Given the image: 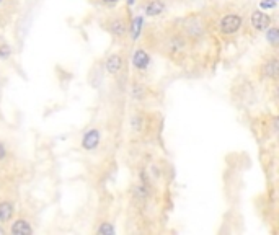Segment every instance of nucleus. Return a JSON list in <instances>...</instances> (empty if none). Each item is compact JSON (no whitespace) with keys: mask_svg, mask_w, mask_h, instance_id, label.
Returning <instances> with one entry per match:
<instances>
[{"mask_svg":"<svg viewBox=\"0 0 279 235\" xmlns=\"http://www.w3.org/2000/svg\"><path fill=\"white\" fill-rule=\"evenodd\" d=\"M12 56H13L12 46L8 44L5 39L0 38V61H8Z\"/></svg>","mask_w":279,"mask_h":235,"instance_id":"2eb2a0df","label":"nucleus"},{"mask_svg":"<svg viewBox=\"0 0 279 235\" xmlns=\"http://www.w3.org/2000/svg\"><path fill=\"white\" fill-rule=\"evenodd\" d=\"M136 3V0H127V7H132Z\"/></svg>","mask_w":279,"mask_h":235,"instance_id":"aec40b11","label":"nucleus"},{"mask_svg":"<svg viewBox=\"0 0 279 235\" xmlns=\"http://www.w3.org/2000/svg\"><path fill=\"white\" fill-rule=\"evenodd\" d=\"M276 0H262V2H260V8H262V10H269V8H274L276 7Z\"/></svg>","mask_w":279,"mask_h":235,"instance_id":"a211bd4d","label":"nucleus"},{"mask_svg":"<svg viewBox=\"0 0 279 235\" xmlns=\"http://www.w3.org/2000/svg\"><path fill=\"white\" fill-rule=\"evenodd\" d=\"M190 38H186L176 26L168 30V33L163 36V39H160V54H165L167 57H170L173 62L180 64L183 59L188 57L190 48H191Z\"/></svg>","mask_w":279,"mask_h":235,"instance_id":"f257e3e1","label":"nucleus"},{"mask_svg":"<svg viewBox=\"0 0 279 235\" xmlns=\"http://www.w3.org/2000/svg\"><path fill=\"white\" fill-rule=\"evenodd\" d=\"M131 64L136 71H147L150 66V54L144 48H137L132 53Z\"/></svg>","mask_w":279,"mask_h":235,"instance_id":"6e6552de","label":"nucleus"},{"mask_svg":"<svg viewBox=\"0 0 279 235\" xmlns=\"http://www.w3.org/2000/svg\"><path fill=\"white\" fill-rule=\"evenodd\" d=\"M103 66H105V71H106V73H109V75H113V77H116L118 73L122 71L124 61H122L121 54L113 53V54H109L106 59H105Z\"/></svg>","mask_w":279,"mask_h":235,"instance_id":"1a4fd4ad","label":"nucleus"},{"mask_svg":"<svg viewBox=\"0 0 279 235\" xmlns=\"http://www.w3.org/2000/svg\"><path fill=\"white\" fill-rule=\"evenodd\" d=\"M0 232H2V229H0Z\"/></svg>","mask_w":279,"mask_h":235,"instance_id":"4be33fe9","label":"nucleus"},{"mask_svg":"<svg viewBox=\"0 0 279 235\" xmlns=\"http://www.w3.org/2000/svg\"><path fill=\"white\" fill-rule=\"evenodd\" d=\"M278 69H279V61H278V57L273 54V56H269L266 61L260 66V73H262L263 78H273V80H276Z\"/></svg>","mask_w":279,"mask_h":235,"instance_id":"9d476101","label":"nucleus"},{"mask_svg":"<svg viewBox=\"0 0 279 235\" xmlns=\"http://www.w3.org/2000/svg\"><path fill=\"white\" fill-rule=\"evenodd\" d=\"M276 2H278V0H276Z\"/></svg>","mask_w":279,"mask_h":235,"instance_id":"5701e85b","label":"nucleus"},{"mask_svg":"<svg viewBox=\"0 0 279 235\" xmlns=\"http://www.w3.org/2000/svg\"><path fill=\"white\" fill-rule=\"evenodd\" d=\"M8 155V150H7V145L3 141H0V162H3V160L7 159Z\"/></svg>","mask_w":279,"mask_h":235,"instance_id":"6ab92c4d","label":"nucleus"},{"mask_svg":"<svg viewBox=\"0 0 279 235\" xmlns=\"http://www.w3.org/2000/svg\"><path fill=\"white\" fill-rule=\"evenodd\" d=\"M271 25H273V18H271L269 13L262 10V8L251 12V15H250V26L255 31H257V33H263V31H266Z\"/></svg>","mask_w":279,"mask_h":235,"instance_id":"39448f33","label":"nucleus"},{"mask_svg":"<svg viewBox=\"0 0 279 235\" xmlns=\"http://www.w3.org/2000/svg\"><path fill=\"white\" fill-rule=\"evenodd\" d=\"M13 216H15V204H13V201L7 199V198L0 199V224H8L13 219Z\"/></svg>","mask_w":279,"mask_h":235,"instance_id":"9b49d317","label":"nucleus"},{"mask_svg":"<svg viewBox=\"0 0 279 235\" xmlns=\"http://www.w3.org/2000/svg\"><path fill=\"white\" fill-rule=\"evenodd\" d=\"M100 142H102V131L98 127H90L84 132L80 139V147L85 152H93L98 149Z\"/></svg>","mask_w":279,"mask_h":235,"instance_id":"423d86ee","label":"nucleus"},{"mask_svg":"<svg viewBox=\"0 0 279 235\" xmlns=\"http://www.w3.org/2000/svg\"><path fill=\"white\" fill-rule=\"evenodd\" d=\"M129 21L131 20L129 15H127V10H116L105 17L102 26L116 41H124L127 33H129Z\"/></svg>","mask_w":279,"mask_h":235,"instance_id":"f03ea898","label":"nucleus"},{"mask_svg":"<svg viewBox=\"0 0 279 235\" xmlns=\"http://www.w3.org/2000/svg\"><path fill=\"white\" fill-rule=\"evenodd\" d=\"M93 3H97V5L103 7V8H108V10H113V8H116L122 0H91Z\"/></svg>","mask_w":279,"mask_h":235,"instance_id":"dca6fc26","label":"nucleus"},{"mask_svg":"<svg viewBox=\"0 0 279 235\" xmlns=\"http://www.w3.org/2000/svg\"><path fill=\"white\" fill-rule=\"evenodd\" d=\"M97 234H100V235H113V234H116V229H114V225L111 222H102V225L97 229Z\"/></svg>","mask_w":279,"mask_h":235,"instance_id":"f3484780","label":"nucleus"},{"mask_svg":"<svg viewBox=\"0 0 279 235\" xmlns=\"http://www.w3.org/2000/svg\"><path fill=\"white\" fill-rule=\"evenodd\" d=\"M242 28H244V17L239 13H226L217 23V30L224 38L235 36Z\"/></svg>","mask_w":279,"mask_h":235,"instance_id":"20e7f679","label":"nucleus"},{"mask_svg":"<svg viewBox=\"0 0 279 235\" xmlns=\"http://www.w3.org/2000/svg\"><path fill=\"white\" fill-rule=\"evenodd\" d=\"M176 28L194 43V41L203 39L208 33V21L203 15H190L183 18Z\"/></svg>","mask_w":279,"mask_h":235,"instance_id":"7ed1b4c3","label":"nucleus"},{"mask_svg":"<svg viewBox=\"0 0 279 235\" xmlns=\"http://www.w3.org/2000/svg\"><path fill=\"white\" fill-rule=\"evenodd\" d=\"M165 12V2L163 0H149L144 5V15L145 17H158Z\"/></svg>","mask_w":279,"mask_h":235,"instance_id":"f8f14e48","label":"nucleus"},{"mask_svg":"<svg viewBox=\"0 0 279 235\" xmlns=\"http://www.w3.org/2000/svg\"><path fill=\"white\" fill-rule=\"evenodd\" d=\"M8 232L12 235H31L35 232L33 225L28 219L25 217H17V219H12L10 222H8Z\"/></svg>","mask_w":279,"mask_h":235,"instance_id":"0eeeda50","label":"nucleus"},{"mask_svg":"<svg viewBox=\"0 0 279 235\" xmlns=\"http://www.w3.org/2000/svg\"><path fill=\"white\" fill-rule=\"evenodd\" d=\"M144 17L142 15H136V17H132L131 18V21H129V35L131 36V39L132 41H137L140 38V33L144 31Z\"/></svg>","mask_w":279,"mask_h":235,"instance_id":"ddd939ff","label":"nucleus"},{"mask_svg":"<svg viewBox=\"0 0 279 235\" xmlns=\"http://www.w3.org/2000/svg\"><path fill=\"white\" fill-rule=\"evenodd\" d=\"M264 33H266V41H268V44L271 46L273 49H276V48H278V44H279V30H278V26L271 25L266 31H264Z\"/></svg>","mask_w":279,"mask_h":235,"instance_id":"4468645a","label":"nucleus"},{"mask_svg":"<svg viewBox=\"0 0 279 235\" xmlns=\"http://www.w3.org/2000/svg\"><path fill=\"white\" fill-rule=\"evenodd\" d=\"M3 2H5V0H0V5H2V3H3Z\"/></svg>","mask_w":279,"mask_h":235,"instance_id":"412c9836","label":"nucleus"}]
</instances>
